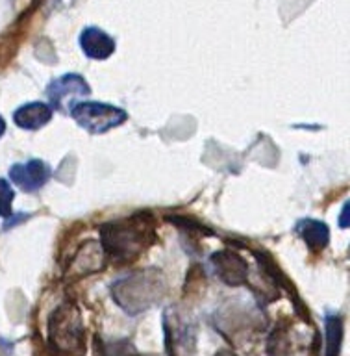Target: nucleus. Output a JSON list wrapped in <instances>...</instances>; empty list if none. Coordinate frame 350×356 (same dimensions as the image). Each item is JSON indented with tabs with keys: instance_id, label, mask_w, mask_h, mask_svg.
I'll return each mask as SVG.
<instances>
[{
	"instance_id": "obj_14",
	"label": "nucleus",
	"mask_w": 350,
	"mask_h": 356,
	"mask_svg": "<svg viewBox=\"0 0 350 356\" xmlns=\"http://www.w3.org/2000/svg\"><path fill=\"white\" fill-rule=\"evenodd\" d=\"M4 132H6V121L0 117V138L4 136Z\"/></svg>"
},
{
	"instance_id": "obj_1",
	"label": "nucleus",
	"mask_w": 350,
	"mask_h": 356,
	"mask_svg": "<svg viewBox=\"0 0 350 356\" xmlns=\"http://www.w3.org/2000/svg\"><path fill=\"white\" fill-rule=\"evenodd\" d=\"M152 239V228L144 222V217H132L102 228V243L106 252L117 261L133 260L143 252L144 247H149Z\"/></svg>"
},
{
	"instance_id": "obj_3",
	"label": "nucleus",
	"mask_w": 350,
	"mask_h": 356,
	"mask_svg": "<svg viewBox=\"0 0 350 356\" xmlns=\"http://www.w3.org/2000/svg\"><path fill=\"white\" fill-rule=\"evenodd\" d=\"M74 121L89 134H104L126 121V111L104 102H78L71 111Z\"/></svg>"
},
{
	"instance_id": "obj_7",
	"label": "nucleus",
	"mask_w": 350,
	"mask_h": 356,
	"mask_svg": "<svg viewBox=\"0 0 350 356\" xmlns=\"http://www.w3.org/2000/svg\"><path fill=\"white\" fill-rule=\"evenodd\" d=\"M80 47H82L83 54L91 60H106L115 52L113 38H110L104 30L94 26L83 30L82 35H80Z\"/></svg>"
},
{
	"instance_id": "obj_4",
	"label": "nucleus",
	"mask_w": 350,
	"mask_h": 356,
	"mask_svg": "<svg viewBox=\"0 0 350 356\" xmlns=\"http://www.w3.org/2000/svg\"><path fill=\"white\" fill-rule=\"evenodd\" d=\"M89 93H91V89H89L85 78L80 74H63V76L52 80L47 88L50 108L61 111V113H69Z\"/></svg>"
},
{
	"instance_id": "obj_12",
	"label": "nucleus",
	"mask_w": 350,
	"mask_h": 356,
	"mask_svg": "<svg viewBox=\"0 0 350 356\" xmlns=\"http://www.w3.org/2000/svg\"><path fill=\"white\" fill-rule=\"evenodd\" d=\"M326 356H339L343 343V319L339 316L326 317Z\"/></svg>"
},
{
	"instance_id": "obj_15",
	"label": "nucleus",
	"mask_w": 350,
	"mask_h": 356,
	"mask_svg": "<svg viewBox=\"0 0 350 356\" xmlns=\"http://www.w3.org/2000/svg\"><path fill=\"white\" fill-rule=\"evenodd\" d=\"M215 356H235V355H233V353H230V350H221V353Z\"/></svg>"
},
{
	"instance_id": "obj_13",
	"label": "nucleus",
	"mask_w": 350,
	"mask_h": 356,
	"mask_svg": "<svg viewBox=\"0 0 350 356\" xmlns=\"http://www.w3.org/2000/svg\"><path fill=\"white\" fill-rule=\"evenodd\" d=\"M13 199H15V191L10 186V182L0 178V217L2 219H8V217L13 216V211H11Z\"/></svg>"
},
{
	"instance_id": "obj_5",
	"label": "nucleus",
	"mask_w": 350,
	"mask_h": 356,
	"mask_svg": "<svg viewBox=\"0 0 350 356\" xmlns=\"http://www.w3.org/2000/svg\"><path fill=\"white\" fill-rule=\"evenodd\" d=\"M50 167L41 160H30L26 163H15L10 169V180L15 186L26 191V193H33L44 186L50 180Z\"/></svg>"
},
{
	"instance_id": "obj_6",
	"label": "nucleus",
	"mask_w": 350,
	"mask_h": 356,
	"mask_svg": "<svg viewBox=\"0 0 350 356\" xmlns=\"http://www.w3.org/2000/svg\"><path fill=\"white\" fill-rule=\"evenodd\" d=\"M211 261L215 266L217 275L228 286H239V284L247 282L249 266L241 256L233 254L230 250H222V252H217V254L211 256Z\"/></svg>"
},
{
	"instance_id": "obj_9",
	"label": "nucleus",
	"mask_w": 350,
	"mask_h": 356,
	"mask_svg": "<svg viewBox=\"0 0 350 356\" xmlns=\"http://www.w3.org/2000/svg\"><path fill=\"white\" fill-rule=\"evenodd\" d=\"M165 330L169 355L178 356L180 353L189 355L188 347H193L194 345L193 328L189 327L188 323L180 321V317L178 316H172V323H169L165 319Z\"/></svg>"
},
{
	"instance_id": "obj_2",
	"label": "nucleus",
	"mask_w": 350,
	"mask_h": 356,
	"mask_svg": "<svg viewBox=\"0 0 350 356\" xmlns=\"http://www.w3.org/2000/svg\"><path fill=\"white\" fill-rule=\"evenodd\" d=\"M50 343L61 355L78 356L83 353L82 319L74 306L63 305L54 312L50 319Z\"/></svg>"
},
{
	"instance_id": "obj_8",
	"label": "nucleus",
	"mask_w": 350,
	"mask_h": 356,
	"mask_svg": "<svg viewBox=\"0 0 350 356\" xmlns=\"http://www.w3.org/2000/svg\"><path fill=\"white\" fill-rule=\"evenodd\" d=\"M304 343L289 327H278L269 338V356H306Z\"/></svg>"
},
{
	"instance_id": "obj_11",
	"label": "nucleus",
	"mask_w": 350,
	"mask_h": 356,
	"mask_svg": "<svg viewBox=\"0 0 350 356\" xmlns=\"http://www.w3.org/2000/svg\"><path fill=\"white\" fill-rule=\"evenodd\" d=\"M297 234L304 239L306 245L313 250H322L330 241V230L324 222L315 219H302L297 225Z\"/></svg>"
},
{
	"instance_id": "obj_10",
	"label": "nucleus",
	"mask_w": 350,
	"mask_h": 356,
	"mask_svg": "<svg viewBox=\"0 0 350 356\" xmlns=\"http://www.w3.org/2000/svg\"><path fill=\"white\" fill-rule=\"evenodd\" d=\"M54 110L44 102H30V104L21 106L19 110L13 113V121L19 128L24 130H38L50 122Z\"/></svg>"
}]
</instances>
